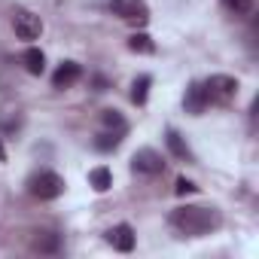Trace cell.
<instances>
[{"instance_id":"6da1fadb","label":"cell","mask_w":259,"mask_h":259,"mask_svg":"<svg viewBox=\"0 0 259 259\" xmlns=\"http://www.w3.org/2000/svg\"><path fill=\"white\" fill-rule=\"evenodd\" d=\"M171 226L186 238H204V235H210V232H217L223 226V217H220L217 207L186 204V207H177L171 213Z\"/></svg>"},{"instance_id":"7a4b0ae2","label":"cell","mask_w":259,"mask_h":259,"mask_svg":"<svg viewBox=\"0 0 259 259\" xmlns=\"http://www.w3.org/2000/svg\"><path fill=\"white\" fill-rule=\"evenodd\" d=\"M201 85H204L207 104H229V101L238 95V79H235V76H226V73H213V76H207Z\"/></svg>"},{"instance_id":"3957f363","label":"cell","mask_w":259,"mask_h":259,"mask_svg":"<svg viewBox=\"0 0 259 259\" xmlns=\"http://www.w3.org/2000/svg\"><path fill=\"white\" fill-rule=\"evenodd\" d=\"M28 192L34 198H40V201H52V198H58L64 192V180L55 171H40V174H34L28 180Z\"/></svg>"},{"instance_id":"277c9868","label":"cell","mask_w":259,"mask_h":259,"mask_svg":"<svg viewBox=\"0 0 259 259\" xmlns=\"http://www.w3.org/2000/svg\"><path fill=\"white\" fill-rule=\"evenodd\" d=\"M110 13L119 16L122 22H132V25H147L150 22V7L144 0H110Z\"/></svg>"},{"instance_id":"5b68a950","label":"cell","mask_w":259,"mask_h":259,"mask_svg":"<svg viewBox=\"0 0 259 259\" xmlns=\"http://www.w3.org/2000/svg\"><path fill=\"white\" fill-rule=\"evenodd\" d=\"M13 28H16V37H19V40L31 43V40H37V37L43 34V19H40L37 13L19 7V10L13 13Z\"/></svg>"},{"instance_id":"8992f818","label":"cell","mask_w":259,"mask_h":259,"mask_svg":"<svg viewBox=\"0 0 259 259\" xmlns=\"http://www.w3.org/2000/svg\"><path fill=\"white\" fill-rule=\"evenodd\" d=\"M132 171L135 174H144V177H156V174L165 171V159H162V153L144 147V150H138L132 156Z\"/></svg>"},{"instance_id":"52a82bcc","label":"cell","mask_w":259,"mask_h":259,"mask_svg":"<svg viewBox=\"0 0 259 259\" xmlns=\"http://www.w3.org/2000/svg\"><path fill=\"white\" fill-rule=\"evenodd\" d=\"M107 244L119 253H132L135 250V229L128 226V223H119L107 232Z\"/></svg>"},{"instance_id":"ba28073f","label":"cell","mask_w":259,"mask_h":259,"mask_svg":"<svg viewBox=\"0 0 259 259\" xmlns=\"http://www.w3.org/2000/svg\"><path fill=\"white\" fill-rule=\"evenodd\" d=\"M183 107H186V113H192V116H201V113L207 110V95H204V85H201V82H189V89H186V95H183Z\"/></svg>"},{"instance_id":"9c48e42d","label":"cell","mask_w":259,"mask_h":259,"mask_svg":"<svg viewBox=\"0 0 259 259\" xmlns=\"http://www.w3.org/2000/svg\"><path fill=\"white\" fill-rule=\"evenodd\" d=\"M79 76H82V67L76 61H61V67L52 73V85L55 89H70Z\"/></svg>"},{"instance_id":"30bf717a","label":"cell","mask_w":259,"mask_h":259,"mask_svg":"<svg viewBox=\"0 0 259 259\" xmlns=\"http://www.w3.org/2000/svg\"><path fill=\"white\" fill-rule=\"evenodd\" d=\"M165 144H168V150H171L180 162H192V159H195L192 150H189V144L180 138V132H174V128H168V132H165Z\"/></svg>"},{"instance_id":"8fae6325","label":"cell","mask_w":259,"mask_h":259,"mask_svg":"<svg viewBox=\"0 0 259 259\" xmlns=\"http://www.w3.org/2000/svg\"><path fill=\"white\" fill-rule=\"evenodd\" d=\"M22 64H25V70L31 73V76H40L43 70H46V55H43V49H25V55H22Z\"/></svg>"},{"instance_id":"7c38bea8","label":"cell","mask_w":259,"mask_h":259,"mask_svg":"<svg viewBox=\"0 0 259 259\" xmlns=\"http://www.w3.org/2000/svg\"><path fill=\"white\" fill-rule=\"evenodd\" d=\"M89 186H92L95 192H107V189L113 186V174H110V168H104V165L92 168V171H89Z\"/></svg>"},{"instance_id":"4fadbf2b","label":"cell","mask_w":259,"mask_h":259,"mask_svg":"<svg viewBox=\"0 0 259 259\" xmlns=\"http://www.w3.org/2000/svg\"><path fill=\"white\" fill-rule=\"evenodd\" d=\"M128 49H132V52H138V55H153L156 52V43H153V37L150 34H132V37H128Z\"/></svg>"},{"instance_id":"5bb4252c","label":"cell","mask_w":259,"mask_h":259,"mask_svg":"<svg viewBox=\"0 0 259 259\" xmlns=\"http://www.w3.org/2000/svg\"><path fill=\"white\" fill-rule=\"evenodd\" d=\"M101 125L107 128V132H119V135L128 132V125H125V119H122L119 110H104V113H101Z\"/></svg>"},{"instance_id":"9a60e30c","label":"cell","mask_w":259,"mask_h":259,"mask_svg":"<svg viewBox=\"0 0 259 259\" xmlns=\"http://www.w3.org/2000/svg\"><path fill=\"white\" fill-rule=\"evenodd\" d=\"M58 247H61V238H58L55 232H37L34 250H40V253H55Z\"/></svg>"},{"instance_id":"2e32d148","label":"cell","mask_w":259,"mask_h":259,"mask_svg":"<svg viewBox=\"0 0 259 259\" xmlns=\"http://www.w3.org/2000/svg\"><path fill=\"white\" fill-rule=\"evenodd\" d=\"M150 85H153V79H150L147 73L135 79V85H132V101H135L138 107H144V104H147V95H150Z\"/></svg>"},{"instance_id":"e0dca14e","label":"cell","mask_w":259,"mask_h":259,"mask_svg":"<svg viewBox=\"0 0 259 259\" xmlns=\"http://www.w3.org/2000/svg\"><path fill=\"white\" fill-rule=\"evenodd\" d=\"M119 144H122V135L119 132H101L95 138V150H101V153H113Z\"/></svg>"},{"instance_id":"ac0fdd59","label":"cell","mask_w":259,"mask_h":259,"mask_svg":"<svg viewBox=\"0 0 259 259\" xmlns=\"http://www.w3.org/2000/svg\"><path fill=\"white\" fill-rule=\"evenodd\" d=\"M223 7L232 13V16H241V19H247V16H253V0H223Z\"/></svg>"},{"instance_id":"d6986e66","label":"cell","mask_w":259,"mask_h":259,"mask_svg":"<svg viewBox=\"0 0 259 259\" xmlns=\"http://www.w3.org/2000/svg\"><path fill=\"white\" fill-rule=\"evenodd\" d=\"M174 192H177V195H192V192H198V186H195L192 180H186V177H177Z\"/></svg>"},{"instance_id":"ffe728a7","label":"cell","mask_w":259,"mask_h":259,"mask_svg":"<svg viewBox=\"0 0 259 259\" xmlns=\"http://www.w3.org/2000/svg\"><path fill=\"white\" fill-rule=\"evenodd\" d=\"M95 85H98V92H104L107 89V79L104 76H95Z\"/></svg>"},{"instance_id":"44dd1931","label":"cell","mask_w":259,"mask_h":259,"mask_svg":"<svg viewBox=\"0 0 259 259\" xmlns=\"http://www.w3.org/2000/svg\"><path fill=\"white\" fill-rule=\"evenodd\" d=\"M0 162H7V150H4V144H0Z\"/></svg>"}]
</instances>
